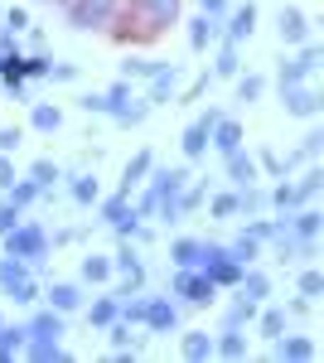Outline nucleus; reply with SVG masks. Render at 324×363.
<instances>
[{
    "instance_id": "obj_1",
    "label": "nucleus",
    "mask_w": 324,
    "mask_h": 363,
    "mask_svg": "<svg viewBox=\"0 0 324 363\" xmlns=\"http://www.w3.org/2000/svg\"><path fill=\"white\" fill-rule=\"evenodd\" d=\"M179 25V0H121L107 34L116 44H150Z\"/></svg>"
},
{
    "instance_id": "obj_2",
    "label": "nucleus",
    "mask_w": 324,
    "mask_h": 363,
    "mask_svg": "<svg viewBox=\"0 0 324 363\" xmlns=\"http://www.w3.org/2000/svg\"><path fill=\"white\" fill-rule=\"evenodd\" d=\"M194 179V169L189 165H169V169H150L145 174V189H140V199H135V213L140 218H155V208H160V199H174L184 184Z\"/></svg>"
},
{
    "instance_id": "obj_3",
    "label": "nucleus",
    "mask_w": 324,
    "mask_h": 363,
    "mask_svg": "<svg viewBox=\"0 0 324 363\" xmlns=\"http://www.w3.org/2000/svg\"><path fill=\"white\" fill-rule=\"evenodd\" d=\"M58 10H63L68 29H78V34H107V25L121 10V0H63Z\"/></svg>"
},
{
    "instance_id": "obj_4",
    "label": "nucleus",
    "mask_w": 324,
    "mask_h": 363,
    "mask_svg": "<svg viewBox=\"0 0 324 363\" xmlns=\"http://www.w3.org/2000/svg\"><path fill=\"white\" fill-rule=\"evenodd\" d=\"M49 247H54V242H49V233L34 223V218H20V223H15L10 233H5V238H0V252H10V257H25L29 267H39V262L49 257Z\"/></svg>"
},
{
    "instance_id": "obj_5",
    "label": "nucleus",
    "mask_w": 324,
    "mask_h": 363,
    "mask_svg": "<svg viewBox=\"0 0 324 363\" xmlns=\"http://www.w3.org/2000/svg\"><path fill=\"white\" fill-rule=\"evenodd\" d=\"M169 296L179 301L184 310H203V306H213L218 301V286L199 267H174V281H169Z\"/></svg>"
},
{
    "instance_id": "obj_6",
    "label": "nucleus",
    "mask_w": 324,
    "mask_h": 363,
    "mask_svg": "<svg viewBox=\"0 0 324 363\" xmlns=\"http://www.w3.org/2000/svg\"><path fill=\"white\" fill-rule=\"evenodd\" d=\"M199 272L213 281L218 291H233L238 277H242V262L228 252V242H203V252H199Z\"/></svg>"
},
{
    "instance_id": "obj_7",
    "label": "nucleus",
    "mask_w": 324,
    "mask_h": 363,
    "mask_svg": "<svg viewBox=\"0 0 324 363\" xmlns=\"http://www.w3.org/2000/svg\"><path fill=\"white\" fill-rule=\"evenodd\" d=\"M97 213H102V223L116 228L121 238H135V233H140V223H145V218L135 213L131 194H121V189H116V194H107V199H97Z\"/></svg>"
},
{
    "instance_id": "obj_8",
    "label": "nucleus",
    "mask_w": 324,
    "mask_h": 363,
    "mask_svg": "<svg viewBox=\"0 0 324 363\" xmlns=\"http://www.w3.org/2000/svg\"><path fill=\"white\" fill-rule=\"evenodd\" d=\"M320 58H324V49L315 44V39H305L291 58H281V68H276V83L281 87H291V83H310V73L320 68Z\"/></svg>"
},
{
    "instance_id": "obj_9",
    "label": "nucleus",
    "mask_w": 324,
    "mask_h": 363,
    "mask_svg": "<svg viewBox=\"0 0 324 363\" xmlns=\"http://www.w3.org/2000/svg\"><path fill=\"white\" fill-rule=\"evenodd\" d=\"M179 83H184V68H179V63H160V68L145 78V102H150V112H155V107H174Z\"/></svg>"
},
{
    "instance_id": "obj_10",
    "label": "nucleus",
    "mask_w": 324,
    "mask_h": 363,
    "mask_svg": "<svg viewBox=\"0 0 324 363\" xmlns=\"http://www.w3.org/2000/svg\"><path fill=\"white\" fill-rule=\"evenodd\" d=\"M140 330H150V335H174V330H179V301H174V296H145Z\"/></svg>"
},
{
    "instance_id": "obj_11",
    "label": "nucleus",
    "mask_w": 324,
    "mask_h": 363,
    "mask_svg": "<svg viewBox=\"0 0 324 363\" xmlns=\"http://www.w3.org/2000/svg\"><path fill=\"white\" fill-rule=\"evenodd\" d=\"M218 107H208V112H199L189 121V126H184V136H179V150H184V160H203V155H208V131H213V121H218Z\"/></svg>"
},
{
    "instance_id": "obj_12",
    "label": "nucleus",
    "mask_w": 324,
    "mask_h": 363,
    "mask_svg": "<svg viewBox=\"0 0 324 363\" xmlns=\"http://www.w3.org/2000/svg\"><path fill=\"white\" fill-rule=\"evenodd\" d=\"M271 359L276 363H310V359H320V344L310 335H286L281 330V335L271 339Z\"/></svg>"
},
{
    "instance_id": "obj_13",
    "label": "nucleus",
    "mask_w": 324,
    "mask_h": 363,
    "mask_svg": "<svg viewBox=\"0 0 324 363\" xmlns=\"http://www.w3.org/2000/svg\"><path fill=\"white\" fill-rule=\"evenodd\" d=\"M281 107H286V116H300V121H315L320 116V92L310 83H291V87H281Z\"/></svg>"
},
{
    "instance_id": "obj_14",
    "label": "nucleus",
    "mask_w": 324,
    "mask_h": 363,
    "mask_svg": "<svg viewBox=\"0 0 324 363\" xmlns=\"http://www.w3.org/2000/svg\"><path fill=\"white\" fill-rule=\"evenodd\" d=\"M276 34H281L286 49H300V44L310 39V15H305L300 5H281V15H276Z\"/></svg>"
},
{
    "instance_id": "obj_15",
    "label": "nucleus",
    "mask_w": 324,
    "mask_h": 363,
    "mask_svg": "<svg viewBox=\"0 0 324 363\" xmlns=\"http://www.w3.org/2000/svg\"><path fill=\"white\" fill-rule=\"evenodd\" d=\"M39 296H44V301H49V310H58V315H73V310H82V301H87L78 281H49Z\"/></svg>"
},
{
    "instance_id": "obj_16",
    "label": "nucleus",
    "mask_w": 324,
    "mask_h": 363,
    "mask_svg": "<svg viewBox=\"0 0 324 363\" xmlns=\"http://www.w3.org/2000/svg\"><path fill=\"white\" fill-rule=\"evenodd\" d=\"M252 29H257V5L247 0V5H238V10H228V15H223V34H218V39L247 44V39H252Z\"/></svg>"
},
{
    "instance_id": "obj_17",
    "label": "nucleus",
    "mask_w": 324,
    "mask_h": 363,
    "mask_svg": "<svg viewBox=\"0 0 324 363\" xmlns=\"http://www.w3.org/2000/svg\"><path fill=\"white\" fill-rule=\"evenodd\" d=\"M223 169H228V179H233V189H247V184H257V179H262V169H257V155H247L242 145L223 155Z\"/></svg>"
},
{
    "instance_id": "obj_18",
    "label": "nucleus",
    "mask_w": 324,
    "mask_h": 363,
    "mask_svg": "<svg viewBox=\"0 0 324 363\" xmlns=\"http://www.w3.org/2000/svg\"><path fill=\"white\" fill-rule=\"evenodd\" d=\"M63 330H68V315H58V310H34L25 320V339H63Z\"/></svg>"
},
{
    "instance_id": "obj_19",
    "label": "nucleus",
    "mask_w": 324,
    "mask_h": 363,
    "mask_svg": "<svg viewBox=\"0 0 324 363\" xmlns=\"http://www.w3.org/2000/svg\"><path fill=\"white\" fill-rule=\"evenodd\" d=\"M218 34H223V20L199 10V15L189 20V49L194 54H208V44H218Z\"/></svg>"
},
{
    "instance_id": "obj_20",
    "label": "nucleus",
    "mask_w": 324,
    "mask_h": 363,
    "mask_svg": "<svg viewBox=\"0 0 324 363\" xmlns=\"http://www.w3.org/2000/svg\"><path fill=\"white\" fill-rule=\"evenodd\" d=\"M150 169H155V150H135L131 160H126V169H121V194H135Z\"/></svg>"
},
{
    "instance_id": "obj_21",
    "label": "nucleus",
    "mask_w": 324,
    "mask_h": 363,
    "mask_svg": "<svg viewBox=\"0 0 324 363\" xmlns=\"http://www.w3.org/2000/svg\"><path fill=\"white\" fill-rule=\"evenodd\" d=\"M208 145H213L218 155L238 150V145H242V121H233V116H218V121H213V131H208Z\"/></svg>"
},
{
    "instance_id": "obj_22",
    "label": "nucleus",
    "mask_w": 324,
    "mask_h": 363,
    "mask_svg": "<svg viewBox=\"0 0 324 363\" xmlns=\"http://www.w3.org/2000/svg\"><path fill=\"white\" fill-rule=\"evenodd\" d=\"M320 150H324V131H320V126H310V131L300 136V145H296V150H291V155H281V165H286V174H291L296 165H305V160H315Z\"/></svg>"
},
{
    "instance_id": "obj_23",
    "label": "nucleus",
    "mask_w": 324,
    "mask_h": 363,
    "mask_svg": "<svg viewBox=\"0 0 324 363\" xmlns=\"http://www.w3.org/2000/svg\"><path fill=\"white\" fill-rule=\"evenodd\" d=\"M238 73H242V44H233V39H218L213 78H238Z\"/></svg>"
},
{
    "instance_id": "obj_24",
    "label": "nucleus",
    "mask_w": 324,
    "mask_h": 363,
    "mask_svg": "<svg viewBox=\"0 0 324 363\" xmlns=\"http://www.w3.org/2000/svg\"><path fill=\"white\" fill-rule=\"evenodd\" d=\"M179 354L189 363L213 359V335H208V330H184V335H179Z\"/></svg>"
},
{
    "instance_id": "obj_25",
    "label": "nucleus",
    "mask_w": 324,
    "mask_h": 363,
    "mask_svg": "<svg viewBox=\"0 0 324 363\" xmlns=\"http://www.w3.org/2000/svg\"><path fill=\"white\" fill-rule=\"evenodd\" d=\"M213 359H247V335L233 330V325H223L213 335Z\"/></svg>"
},
{
    "instance_id": "obj_26",
    "label": "nucleus",
    "mask_w": 324,
    "mask_h": 363,
    "mask_svg": "<svg viewBox=\"0 0 324 363\" xmlns=\"http://www.w3.org/2000/svg\"><path fill=\"white\" fill-rule=\"evenodd\" d=\"M252 325H257V335H262V339H276L286 325H291V315H286V306H267V301H262V310H257Z\"/></svg>"
},
{
    "instance_id": "obj_27",
    "label": "nucleus",
    "mask_w": 324,
    "mask_h": 363,
    "mask_svg": "<svg viewBox=\"0 0 324 363\" xmlns=\"http://www.w3.org/2000/svg\"><path fill=\"white\" fill-rule=\"evenodd\" d=\"M20 354L34 359V363H63V359H68L63 339H25V349H20Z\"/></svg>"
},
{
    "instance_id": "obj_28",
    "label": "nucleus",
    "mask_w": 324,
    "mask_h": 363,
    "mask_svg": "<svg viewBox=\"0 0 324 363\" xmlns=\"http://www.w3.org/2000/svg\"><path fill=\"white\" fill-rule=\"evenodd\" d=\"M233 291L262 306V301L271 296V277H267V272H252V267H242V277H238V286H233Z\"/></svg>"
},
{
    "instance_id": "obj_29",
    "label": "nucleus",
    "mask_w": 324,
    "mask_h": 363,
    "mask_svg": "<svg viewBox=\"0 0 324 363\" xmlns=\"http://www.w3.org/2000/svg\"><path fill=\"white\" fill-rule=\"evenodd\" d=\"M203 208H208V218L228 223V218H238V213H242V199H238V189H223V194L203 199Z\"/></svg>"
},
{
    "instance_id": "obj_30",
    "label": "nucleus",
    "mask_w": 324,
    "mask_h": 363,
    "mask_svg": "<svg viewBox=\"0 0 324 363\" xmlns=\"http://www.w3.org/2000/svg\"><path fill=\"white\" fill-rule=\"evenodd\" d=\"M111 277H116L111 257H102V252H87V257H82V281H87V286H107Z\"/></svg>"
},
{
    "instance_id": "obj_31",
    "label": "nucleus",
    "mask_w": 324,
    "mask_h": 363,
    "mask_svg": "<svg viewBox=\"0 0 324 363\" xmlns=\"http://www.w3.org/2000/svg\"><path fill=\"white\" fill-rule=\"evenodd\" d=\"M82 306H87V301H82ZM116 315H121V301H116V296H97V301L87 306V325H92V330H107Z\"/></svg>"
},
{
    "instance_id": "obj_32",
    "label": "nucleus",
    "mask_w": 324,
    "mask_h": 363,
    "mask_svg": "<svg viewBox=\"0 0 324 363\" xmlns=\"http://www.w3.org/2000/svg\"><path fill=\"white\" fill-rule=\"evenodd\" d=\"M164 58H145V54H126L121 58V78H126V83H145V78H150V73H155V68H160Z\"/></svg>"
},
{
    "instance_id": "obj_33",
    "label": "nucleus",
    "mask_w": 324,
    "mask_h": 363,
    "mask_svg": "<svg viewBox=\"0 0 324 363\" xmlns=\"http://www.w3.org/2000/svg\"><path fill=\"white\" fill-rule=\"evenodd\" d=\"M29 126L44 131V136H54L58 126H63V112H58L54 102H34V107H29Z\"/></svg>"
},
{
    "instance_id": "obj_34",
    "label": "nucleus",
    "mask_w": 324,
    "mask_h": 363,
    "mask_svg": "<svg viewBox=\"0 0 324 363\" xmlns=\"http://www.w3.org/2000/svg\"><path fill=\"white\" fill-rule=\"evenodd\" d=\"M68 194H73V203L92 208V203L102 199V184H97V174H73V179H68Z\"/></svg>"
},
{
    "instance_id": "obj_35",
    "label": "nucleus",
    "mask_w": 324,
    "mask_h": 363,
    "mask_svg": "<svg viewBox=\"0 0 324 363\" xmlns=\"http://www.w3.org/2000/svg\"><path fill=\"white\" fill-rule=\"evenodd\" d=\"M199 252H203V238H174L169 242V267H199Z\"/></svg>"
},
{
    "instance_id": "obj_36",
    "label": "nucleus",
    "mask_w": 324,
    "mask_h": 363,
    "mask_svg": "<svg viewBox=\"0 0 324 363\" xmlns=\"http://www.w3.org/2000/svg\"><path fill=\"white\" fill-rule=\"evenodd\" d=\"M131 330H135V325H126L121 315H116V320L107 325V339H111V349H116V354H140V344H135Z\"/></svg>"
},
{
    "instance_id": "obj_37",
    "label": "nucleus",
    "mask_w": 324,
    "mask_h": 363,
    "mask_svg": "<svg viewBox=\"0 0 324 363\" xmlns=\"http://www.w3.org/2000/svg\"><path fill=\"white\" fill-rule=\"evenodd\" d=\"M257 301H247V296H238V301H233V306H228V315H223V325H233V330H247V325H252V320H257Z\"/></svg>"
},
{
    "instance_id": "obj_38",
    "label": "nucleus",
    "mask_w": 324,
    "mask_h": 363,
    "mask_svg": "<svg viewBox=\"0 0 324 363\" xmlns=\"http://www.w3.org/2000/svg\"><path fill=\"white\" fill-rule=\"evenodd\" d=\"M20 349H25V325H0V363L20 359Z\"/></svg>"
},
{
    "instance_id": "obj_39",
    "label": "nucleus",
    "mask_w": 324,
    "mask_h": 363,
    "mask_svg": "<svg viewBox=\"0 0 324 363\" xmlns=\"http://www.w3.org/2000/svg\"><path fill=\"white\" fill-rule=\"evenodd\" d=\"M296 296H305V301H320V296H324V272H320V267H300Z\"/></svg>"
},
{
    "instance_id": "obj_40",
    "label": "nucleus",
    "mask_w": 324,
    "mask_h": 363,
    "mask_svg": "<svg viewBox=\"0 0 324 363\" xmlns=\"http://www.w3.org/2000/svg\"><path fill=\"white\" fill-rule=\"evenodd\" d=\"M5 199H10V203H20V208H29V203H39V199H44V189H39V184H34V179H20V174H15V184H10V189H5Z\"/></svg>"
},
{
    "instance_id": "obj_41",
    "label": "nucleus",
    "mask_w": 324,
    "mask_h": 363,
    "mask_svg": "<svg viewBox=\"0 0 324 363\" xmlns=\"http://www.w3.org/2000/svg\"><path fill=\"white\" fill-rule=\"evenodd\" d=\"M262 247H267V242H257V238H252V233H238V238H233V242H228V252H233V257H238V262H242V267H252V262H257V257H262Z\"/></svg>"
},
{
    "instance_id": "obj_42",
    "label": "nucleus",
    "mask_w": 324,
    "mask_h": 363,
    "mask_svg": "<svg viewBox=\"0 0 324 363\" xmlns=\"http://www.w3.org/2000/svg\"><path fill=\"white\" fill-rule=\"evenodd\" d=\"M29 179H34V184L49 194L58 179H63V165H58V160H34V165H29Z\"/></svg>"
},
{
    "instance_id": "obj_43",
    "label": "nucleus",
    "mask_w": 324,
    "mask_h": 363,
    "mask_svg": "<svg viewBox=\"0 0 324 363\" xmlns=\"http://www.w3.org/2000/svg\"><path fill=\"white\" fill-rule=\"evenodd\" d=\"M145 116H150V102H145V97H131L126 107H116V112H111V121H116V126H140Z\"/></svg>"
},
{
    "instance_id": "obj_44",
    "label": "nucleus",
    "mask_w": 324,
    "mask_h": 363,
    "mask_svg": "<svg viewBox=\"0 0 324 363\" xmlns=\"http://www.w3.org/2000/svg\"><path fill=\"white\" fill-rule=\"evenodd\" d=\"M233 83H238V102H262V92H267V78L262 73H238Z\"/></svg>"
},
{
    "instance_id": "obj_45",
    "label": "nucleus",
    "mask_w": 324,
    "mask_h": 363,
    "mask_svg": "<svg viewBox=\"0 0 324 363\" xmlns=\"http://www.w3.org/2000/svg\"><path fill=\"white\" fill-rule=\"evenodd\" d=\"M324 189V169L320 165H310L305 174L296 179V194H300V203H315V194Z\"/></svg>"
},
{
    "instance_id": "obj_46",
    "label": "nucleus",
    "mask_w": 324,
    "mask_h": 363,
    "mask_svg": "<svg viewBox=\"0 0 324 363\" xmlns=\"http://www.w3.org/2000/svg\"><path fill=\"white\" fill-rule=\"evenodd\" d=\"M111 267H116V272H121V277H126V272H135V267H140V252L131 247V238H126V242H121V247L111 252Z\"/></svg>"
},
{
    "instance_id": "obj_47",
    "label": "nucleus",
    "mask_w": 324,
    "mask_h": 363,
    "mask_svg": "<svg viewBox=\"0 0 324 363\" xmlns=\"http://www.w3.org/2000/svg\"><path fill=\"white\" fill-rule=\"evenodd\" d=\"M0 29H5V34H25L29 29V10L25 5H10V10L0 15Z\"/></svg>"
},
{
    "instance_id": "obj_48",
    "label": "nucleus",
    "mask_w": 324,
    "mask_h": 363,
    "mask_svg": "<svg viewBox=\"0 0 324 363\" xmlns=\"http://www.w3.org/2000/svg\"><path fill=\"white\" fill-rule=\"evenodd\" d=\"M102 97H107V116H111L116 107H126V102H131L135 92H131V83H126V78H116V83H111L107 92H102Z\"/></svg>"
},
{
    "instance_id": "obj_49",
    "label": "nucleus",
    "mask_w": 324,
    "mask_h": 363,
    "mask_svg": "<svg viewBox=\"0 0 324 363\" xmlns=\"http://www.w3.org/2000/svg\"><path fill=\"white\" fill-rule=\"evenodd\" d=\"M5 296H10L15 306H34V301H39V281H34V277H25L20 286H10Z\"/></svg>"
},
{
    "instance_id": "obj_50",
    "label": "nucleus",
    "mask_w": 324,
    "mask_h": 363,
    "mask_svg": "<svg viewBox=\"0 0 324 363\" xmlns=\"http://www.w3.org/2000/svg\"><path fill=\"white\" fill-rule=\"evenodd\" d=\"M238 199H242V213H267V194H262L257 184H247V189H238Z\"/></svg>"
},
{
    "instance_id": "obj_51",
    "label": "nucleus",
    "mask_w": 324,
    "mask_h": 363,
    "mask_svg": "<svg viewBox=\"0 0 324 363\" xmlns=\"http://www.w3.org/2000/svg\"><path fill=\"white\" fill-rule=\"evenodd\" d=\"M20 218H25V208H20V203H10V199H0V238L20 223Z\"/></svg>"
},
{
    "instance_id": "obj_52",
    "label": "nucleus",
    "mask_w": 324,
    "mask_h": 363,
    "mask_svg": "<svg viewBox=\"0 0 324 363\" xmlns=\"http://www.w3.org/2000/svg\"><path fill=\"white\" fill-rule=\"evenodd\" d=\"M208 83H213V73H199V78L189 83V92H179V97H174V107H179V102H199V97L208 92Z\"/></svg>"
},
{
    "instance_id": "obj_53",
    "label": "nucleus",
    "mask_w": 324,
    "mask_h": 363,
    "mask_svg": "<svg viewBox=\"0 0 324 363\" xmlns=\"http://www.w3.org/2000/svg\"><path fill=\"white\" fill-rule=\"evenodd\" d=\"M49 63H54V58H44V54H25V78H49Z\"/></svg>"
},
{
    "instance_id": "obj_54",
    "label": "nucleus",
    "mask_w": 324,
    "mask_h": 363,
    "mask_svg": "<svg viewBox=\"0 0 324 363\" xmlns=\"http://www.w3.org/2000/svg\"><path fill=\"white\" fill-rule=\"evenodd\" d=\"M257 169H267V174H276V179L286 174V165H281V155H276V150H257Z\"/></svg>"
},
{
    "instance_id": "obj_55",
    "label": "nucleus",
    "mask_w": 324,
    "mask_h": 363,
    "mask_svg": "<svg viewBox=\"0 0 324 363\" xmlns=\"http://www.w3.org/2000/svg\"><path fill=\"white\" fill-rule=\"evenodd\" d=\"M78 107L87 116H107V97H102V92H87V97H78Z\"/></svg>"
},
{
    "instance_id": "obj_56",
    "label": "nucleus",
    "mask_w": 324,
    "mask_h": 363,
    "mask_svg": "<svg viewBox=\"0 0 324 363\" xmlns=\"http://www.w3.org/2000/svg\"><path fill=\"white\" fill-rule=\"evenodd\" d=\"M49 78L54 83H78V63H49Z\"/></svg>"
},
{
    "instance_id": "obj_57",
    "label": "nucleus",
    "mask_w": 324,
    "mask_h": 363,
    "mask_svg": "<svg viewBox=\"0 0 324 363\" xmlns=\"http://www.w3.org/2000/svg\"><path fill=\"white\" fill-rule=\"evenodd\" d=\"M20 140H25L20 126H0V150H5V155H10V150H20Z\"/></svg>"
},
{
    "instance_id": "obj_58",
    "label": "nucleus",
    "mask_w": 324,
    "mask_h": 363,
    "mask_svg": "<svg viewBox=\"0 0 324 363\" xmlns=\"http://www.w3.org/2000/svg\"><path fill=\"white\" fill-rule=\"evenodd\" d=\"M10 184H15V160L0 150V189H10Z\"/></svg>"
},
{
    "instance_id": "obj_59",
    "label": "nucleus",
    "mask_w": 324,
    "mask_h": 363,
    "mask_svg": "<svg viewBox=\"0 0 324 363\" xmlns=\"http://www.w3.org/2000/svg\"><path fill=\"white\" fill-rule=\"evenodd\" d=\"M199 10H203V15H218V20H223V15L233 10V0H199Z\"/></svg>"
},
{
    "instance_id": "obj_60",
    "label": "nucleus",
    "mask_w": 324,
    "mask_h": 363,
    "mask_svg": "<svg viewBox=\"0 0 324 363\" xmlns=\"http://www.w3.org/2000/svg\"><path fill=\"white\" fill-rule=\"evenodd\" d=\"M310 306H315V301H305V296H300V301H286V315H291V320H305Z\"/></svg>"
},
{
    "instance_id": "obj_61",
    "label": "nucleus",
    "mask_w": 324,
    "mask_h": 363,
    "mask_svg": "<svg viewBox=\"0 0 324 363\" xmlns=\"http://www.w3.org/2000/svg\"><path fill=\"white\" fill-rule=\"evenodd\" d=\"M44 5H63V0H44Z\"/></svg>"
},
{
    "instance_id": "obj_62",
    "label": "nucleus",
    "mask_w": 324,
    "mask_h": 363,
    "mask_svg": "<svg viewBox=\"0 0 324 363\" xmlns=\"http://www.w3.org/2000/svg\"><path fill=\"white\" fill-rule=\"evenodd\" d=\"M0 325H5V315H0Z\"/></svg>"
},
{
    "instance_id": "obj_63",
    "label": "nucleus",
    "mask_w": 324,
    "mask_h": 363,
    "mask_svg": "<svg viewBox=\"0 0 324 363\" xmlns=\"http://www.w3.org/2000/svg\"><path fill=\"white\" fill-rule=\"evenodd\" d=\"M0 15H5V10H0Z\"/></svg>"
}]
</instances>
